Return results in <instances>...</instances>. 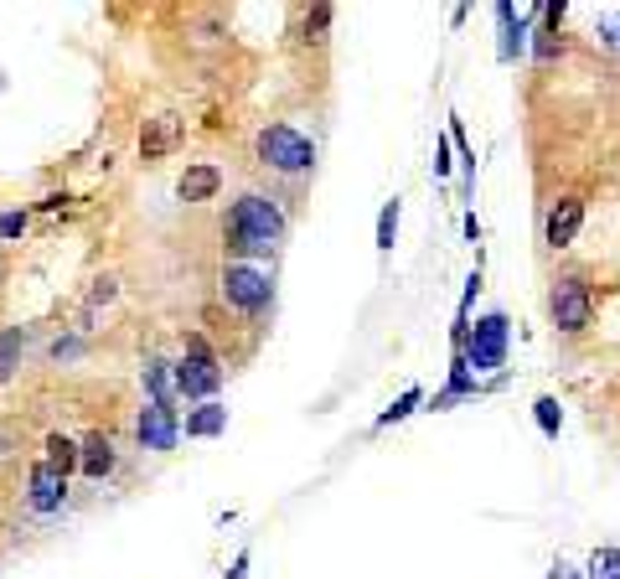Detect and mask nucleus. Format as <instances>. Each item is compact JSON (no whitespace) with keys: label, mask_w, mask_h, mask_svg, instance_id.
Segmentation results:
<instances>
[{"label":"nucleus","mask_w":620,"mask_h":579,"mask_svg":"<svg viewBox=\"0 0 620 579\" xmlns=\"http://www.w3.org/2000/svg\"><path fill=\"white\" fill-rule=\"evenodd\" d=\"M279 238H285V212H279L274 197L248 192V197L233 202L228 223H223V243H228V254H238V264L269 259L279 249Z\"/></svg>","instance_id":"obj_1"},{"label":"nucleus","mask_w":620,"mask_h":579,"mask_svg":"<svg viewBox=\"0 0 620 579\" xmlns=\"http://www.w3.org/2000/svg\"><path fill=\"white\" fill-rule=\"evenodd\" d=\"M507 342H512L507 311H486L471 331H465V342L455 352H460L465 368H471V378H481V373H502L507 368Z\"/></svg>","instance_id":"obj_2"},{"label":"nucleus","mask_w":620,"mask_h":579,"mask_svg":"<svg viewBox=\"0 0 620 579\" xmlns=\"http://www.w3.org/2000/svg\"><path fill=\"white\" fill-rule=\"evenodd\" d=\"M259 161L279 176H300L316 166V145H310L295 125H264L259 130Z\"/></svg>","instance_id":"obj_3"},{"label":"nucleus","mask_w":620,"mask_h":579,"mask_svg":"<svg viewBox=\"0 0 620 579\" xmlns=\"http://www.w3.org/2000/svg\"><path fill=\"white\" fill-rule=\"evenodd\" d=\"M171 383H176V393H186V399H212L217 388H223V368H217V357H212V347L202 342V337H186V357L171 368Z\"/></svg>","instance_id":"obj_4"},{"label":"nucleus","mask_w":620,"mask_h":579,"mask_svg":"<svg viewBox=\"0 0 620 579\" xmlns=\"http://www.w3.org/2000/svg\"><path fill=\"white\" fill-rule=\"evenodd\" d=\"M223 300L243 316H259V311H269L274 285H269V274L259 264H228L223 269Z\"/></svg>","instance_id":"obj_5"},{"label":"nucleus","mask_w":620,"mask_h":579,"mask_svg":"<svg viewBox=\"0 0 620 579\" xmlns=\"http://www.w3.org/2000/svg\"><path fill=\"white\" fill-rule=\"evenodd\" d=\"M548 311H553V326L558 331H584L589 326V316H595V295H589L584 274H564V280H553Z\"/></svg>","instance_id":"obj_6"},{"label":"nucleus","mask_w":620,"mask_h":579,"mask_svg":"<svg viewBox=\"0 0 620 579\" xmlns=\"http://www.w3.org/2000/svg\"><path fill=\"white\" fill-rule=\"evenodd\" d=\"M135 435H140V445L145 450H176V440H181V419H176V409L171 404H145L140 409V419H135Z\"/></svg>","instance_id":"obj_7"},{"label":"nucleus","mask_w":620,"mask_h":579,"mask_svg":"<svg viewBox=\"0 0 620 579\" xmlns=\"http://www.w3.org/2000/svg\"><path fill=\"white\" fill-rule=\"evenodd\" d=\"M26 502L31 512H57L62 502H68V476L52 471L47 461L42 466H31V481H26Z\"/></svg>","instance_id":"obj_8"},{"label":"nucleus","mask_w":620,"mask_h":579,"mask_svg":"<svg viewBox=\"0 0 620 579\" xmlns=\"http://www.w3.org/2000/svg\"><path fill=\"white\" fill-rule=\"evenodd\" d=\"M176 145H181V119H176V114L145 119V130H140V156H145V161H166Z\"/></svg>","instance_id":"obj_9"},{"label":"nucleus","mask_w":620,"mask_h":579,"mask_svg":"<svg viewBox=\"0 0 620 579\" xmlns=\"http://www.w3.org/2000/svg\"><path fill=\"white\" fill-rule=\"evenodd\" d=\"M584 228V202L579 197H564L553 212H548V249H569Z\"/></svg>","instance_id":"obj_10"},{"label":"nucleus","mask_w":620,"mask_h":579,"mask_svg":"<svg viewBox=\"0 0 620 579\" xmlns=\"http://www.w3.org/2000/svg\"><path fill=\"white\" fill-rule=\"evenodd\" d=\"M217 187H223V171H217L212 161H197V166H186V176L176 181V197L181 202H212Z\"/></svg>","instance_id":"obj_11"},{"label":"nucleus","mask_w":620,"mask_h":579,"mask_svg":"<svg viewBox=\"0 0 620 579\" xmlns=\"http://www.w3.org/2000/svg\"><path fill=\"white\" fill-rule=\"evenodd\" d=\"M496 21H502V63H517V57L527 52V21L517 16V6L512 0H502V6H496Z\"/></svg>","instance_id":"obj_12"},{"label":"nucleus","mask_w":620,"mask_h":579,"mask_svg":"<svg viewBox=\"0 0 620 579\" xmlns=\"http://www.w3.org/2000/svg\"><path fill=\"white\" fill-rule=\"evenodd\" d=\"M78 466H83V476L104 481V476L114 471V440H109V435H88V440L78 445Z\"/></svg>","instance_id":"obj_13"},{"label":"nucleus","mask_w":620,"mask_h":579,"mask_svg":"<svg viewBox=\"0 0 620 579\" xmlns=\"http://www.w3.org/2000/svg\"><path fill=\"white\" fill-rule=\"evenodd\" d=\"M228 430V409L217 404V399H207L202 409H192L186 414V424H181V435H192V440H212V435H223Z\"/></svg>","instance_id":"obj_14"},{"label":"nucleus","mask_w":620,"mask_h":579,"mask_svg":"<svg viewBox=\"0 0 620 579\" xmlns=\"http://www.w3.org/2000/svg\"><path fill=\"white\" fill-rule=\"evenodd\" d=\"M140 383H145V393H150V404H171V393H176V383H171V362L150 357L145 368H140Z\"/></svg>","instance_id":"obj_15"},{"label":"nucleus","mask_w":620,"mask_h":579,"mask_svg":"<svg viewBox=\"0 0 620 579\" xmlns=\"http://www.w3.org/2000/svg\"><path fill=\"white\" fill-rule=\"evenodd\" d=\"M419 404H424V388H403L398 399H393V404L378 414V430H393V424H403V419H409Z\"/></svg>","instance_id":"obj_16"},{"label":"nucleus","mask_w":620,"mask_h":579,"mask_svg":"<svg viewBox=\"0 0 620 579\" xmlns=\"http://www.w3.org/2000/svg\"><path fill=\"white\" fill-rule=\"evenodd\" d=\"M445 140L460 150V166H465V187H476V150H471V140H465V125H460V114H450V130H445Z\"/></svg>","instance_id":"obj_17"},{"label":"nucleus","mask_w":620,"mask_h":579,"mask_svg":"<svg viewBox=\"0 0 620 579\" xmlns=\"http://www.w3.org/2000/svg\"><path fill=\"white\" fill-rule=\"evenodd\" d=\"M47 466L68 476V471L78 466V445H73L68 435H47Z\"/></svg>","instance_id":"obj_18"},{"label":"nucleus","mask_w":620,"mask_h":579,"mask_svg":"<svg viewBox=\"0 0 620 579\" xmlns=\"http://www.w3.org/2000/svg\"><path fill=\"white\" fill-rule=\"evenodd\" d=\"M21 347H26V331H21V326L0 331V383H6V378L16 373V357H21Z\"/></svg>","instance_id":"obj_19"},{"label":"nucleus","mask_w":620,"mask_h":579,"mask_svg":"<svg viewBox=\"0 0 620 579\" xmlns=\"http://www.w3.org/2000/svg\"><path fill=\"white\" fill-rule=\"evenodd\" d=\"M398 218H403L398 197L383 202V212H378V254H393V243H398Z\"/></svg>","instance_id":"obj_20"},{"label":"nucleus","mask_w":620,"mask_h":579,"mask_svg":"<svg viewBox=\"0 0 620 579\" xmlns=\"http://www.w3.org/2000/svg\"><path fill=\"white\" fill-rule=\"evenodd\" d=\"M533 419H538L543 440H558V430H564V409H558V399H538L533 404Z\"/></svg>","instance_id":"obj_21"},{"label":"nucleus","mask_w":620,"mask_h":579,"mask_svg":"<svg viewBox=\"0 0 620 579\" xmlns=\"http://www.w3.org/2000/svg\"><path fill=\"white\" fill-rule=\"evenodd\" d=\"M589 579H620V548H600L589 559Z\"/></svg>","instance_id":"obj_22"},{"label":"nucleus","mask_w":620,"mask_h":579,"mask_svg":"<svg viewBox=\"0 0 620 579\" xmlns=\"http://www.w3.org/2000/svg\"><path fill=\"white\" fill-rule=\"evenodd\" d=\"M595 37H600L605 52H620V11H605V16L595 21Z\"/></svg>","instance_id":"obj_23"},{"label":"nucleus","mask_w":620,"mask_h":579,"mask_svg":"<svg viewBox=\"0 0 620 579\" xmlns=\"http://www.w3.org/2000/svg\"><path fill=\"white\" fill-rule=\"evenodd\" d=\"M331 6H316V11H310L305 16V42H326V26H331Z\"/></svg>","instance_id":"obj_24"},{"label":"nucleus","mask_w":620,"mask_h":579,"mask_svg":"<svg viewBox=\"0 0 620 579\" xmlns=\"http://www.w3.org/2000/svg\"><path fill=\"white\" fill-rule=\"evenodd\" d=\"M26 233V212H0V238H21Z\"/></svg>","instance_id":"obj_25"},{"label":"nucleus","mask_w":620,"mask_h":579,"mask_svg":"<svg viewBox=\"0 0 620 579\" xmlns=\"http://www.w3.org/2000/svg\"><path fill=\"white\" fill-rule=\"evenodd\" d=\"M564 16H569V6H564V0H553V6H543V21H548V37H558V26H564Z\"/></svg>","instance_id":"obj_26"},{"label":"nucleus","mask_w":620,"mask_h":579,"mask_svg":"<svg viewBox=\"0 0 620 579\" xmlns=\"http://www.w3.org/2000/svg\"><path fill=\"white\" fill-rule=\"evenodd\" d=\"M434 176H450V140H434Z\"/></svg>","instance_id":"obj_27"},{"label":"nucleus","mask_w":620,"mask_h":579,"mask_svg":"<svg viewBox=\"0 0 620 579\" xmlns=\"http://www.w3.org/2000/svg\"><path fill=\"white\" fill-rule=\"evenodd\" d=\"M533 52H538V63H553V57H558V37H548V32H538V42H533Z\"/></svg>","instance_id":"obj_28"},{"label":"nucleus","mask_w":620,"mask_h":579,"mask_svg":"<svg viewBox=\"0 0 620 579\" xmlns=\"http://www.w3.org/2000/svg\"><path fill=\"white\" fill-rule=\"evenodd\" d=\"M78 352H83V342H78V337H68V342H52V357H57V362H68V357H78Z\"/></svg>","instance_id":"obj_29"},{"label":"nucleus","mask_w":620,"mask_h":579,"mask_svg":"<svg viewBox=\"0 0 620 579\" xmlns=\"http://www.w3.org/2000/svg\"><path fill=\"white\" fill-rule=\"evenodd\" d=\"M104 300H114V280H99V285H93L88 306H104Z\"/></svg>","instance_id":"obj_30"},{"label":"nucleus","mask_w":620,"mask_h":579,"mask_svg":"<svg viewBox=\"0 0 620 579\" xmlns=\"http://www.w3.org/2000/svg\"><path fill=\"white\" fill-rule=\"evenodd\" d=\"M223 579H248V548H243V554H238V559H233V569H228V574H223Z\"/></svg>","instance_id":"obj_31"},{"label":"nucleus","mask_w":620,"mask_h":579,"mask_svg":"<svg viewBox=\"0 0 620 579\" xmlns=\"http://www.w3.org/2000/svg\"><path fill=\"white\" fill-rule=\"evenodd\" d=\"M0 88H6V73H0Z\"/></svg>","instance_id":"obj_32"}]
</instances>
